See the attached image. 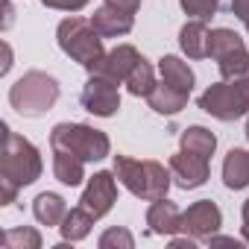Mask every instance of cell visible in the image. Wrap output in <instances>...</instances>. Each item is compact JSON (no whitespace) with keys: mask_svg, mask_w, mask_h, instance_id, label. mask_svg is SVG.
<instances>
[{"mask_svg":"<svg viewBox=\"0 0 249 249\" xmlns=\"http://www.w3.org/2000/svg\"><path fill=\"white\" fill-rule=\"evenodd\" d=\"M3 153H0V205H12L18 194L30 185H36L44 173V159L38 147L12 132L9 123H3Z\"/></svg>","mask_w":249,"mask_h":249,"instance_id":"6da1fadb","label":"cell"},{"mask_svg":"<svg viewBox=\"0 0 249 249\" xmlns=\"http://www.w3.org/2000/svg\"><path fill=\"white\" fill-rule=\"evenodd\" d=\"M111 170L120 182V188H126L132 196L153 202L167 196L170 185H173V173L170 167H164L156 159H132V156H111Z\"/></svg>","mask_w":249,"mask_h":249,"instance_id":"7a4b0ae2","label":"cell"},{"mask_svg":"<svg viewBox=\"0 0 249 249\" xmlns=\"http://www.w3.org/2000/svg\"><path fill=\"white\" fill-rule=\"evenodd\" d=\"M56 41H59V50L73 59L76 65H82L88 73L97 68V62L106 56V47H103V36L94 30L91 18H82V15H71L65 21H59L56 27Z\"/></svg>","mask_w":249,"mask_h":249,"instance_id":"3957f363","label":"cell"},{"mask_svg":"<svg viewBox=\"0 0 249 249\" xmlns=\"http://www.w3.org/2000/svg\"><path fill=\"white\" fill-rule=\"evenodd\" d=\"M59 94H62V85L56 76L44 71H27L9 88V106L21 117H44L59 103Z\"/></svg>","mask_w":249,"mask_h":249,"instance_id":"277c9868","label":"cell"},{"mask_svg":"<svg viewBox=\"0 0 249 249\" xmlns=\"http://www.w3.org/2000/svg\"><path fill=\"white\" fill-rule=\"evenodd\" d=\"M50 150H65L79 156L85 164H94L111 156V141L103 129L88 123H56L50 129Z\"/></svg>","mask_w":249,"mask_h":249,"instance_id":"5b68a950","label":"cell"},{"mask_svg":"<svg viewBox=\"0 0 249 249\" xmlns=\"http://www.w3.org/2000/svg\"><path fill=\"white\" fill-rule=\"evenodd\" d=\"M196 106L211 114L214 120L231 123L249 114V76H237V79H220L211 82L199 97Z\"/></svg>","mask_w":249,"mask_h":249,"instance_id":"8992f818","label":"cell"},{"mask_svg":"<svg viewBox=\"0 0 249 249\" xmlns=\"http://www.w3.org/2000/svg\"><path fill=\"white\" fill-rule=\"evenodd\" d=\"M79 103L94 117H114L120 111V85L114 79H108V76L91 73L88 82L82 85Z\"/></svg>","mask_w":249,"mask_h":249,"instance_id":"52a82bcc","label":"cell"},{"mask_svg":"<svg viewBox=\"0 0 249 249\" xmlns=\"http://www.w3.org/2000/svg\"><path fill=\"white\" fill-rule=\"evenodd\" d=\"M117 176L114 170H97L94 176H88L85 188H82V196H79V205L94 217V220H103L114 202H117Z\"/></svg>","mask_w":249,"mask_h":249,"instance_id":"ba28073f","label":"cell"},{"mask_svg":"<svg viewBox=\"0 0 249 249\" xmlns=\"http://www.w3.org/2000/svg\"><path fill=\"white\" fill-rule=\"evenodd\" d=\"M223 226V211L214 199H196L182 211V223L179 229L196 240H208L211 234H217Z\"/></svg>","mask_w":249,"mask_h":249,"instance_id":"9c48e42d","label":"cell"},{"mask_svg":"<svg viewBox=\"0 0 249 249\" xmlns=\"http://www.w3.org/2000/svg\"><path fill=\"white\" fill-rule=\"evenodd\" d=\"M170 173H173V185L182 188V191H196L208 182L211 176V167H208V159L202 156H194L188 150H179L176 156H170L167 161Z\"/></svg>","mask_w":249,"mask_h":249,"instance_id":"30bf717a","label":"cell"},{"mask_svg":"<svg viewBox=\"0 0 249 249\" xmlns=\"http://www.w3.org/2000/svg\"><path fill=\"white\" fill-rule=\"evenodd\" d=\"M138 62H141L138 47H132V44H117V47L106 50V56L97 62V68H94L91 73L108 76V79H114L117 85H123V82H126V76L132 73V68H135Z\"/></svg>","mask_w":249,"mask_h":249,"instance_id":"8fae6325","label":"cell"},{"mask_svg":"<svg viewBox=\"0 0 249 249\" xmlns=\"http://www.w3.org/2000/svg\"><path fill=\"white\" fill-rule=\"evenodd\" d=\"M179 223H182V211H179V205L170 202L167 196L153 199V202L147 205V231H150V234L170 237V234L182 231Z\"/></svg>","mask_w":249,"mask_h":249,"instance_id":"7c38bea8","label":"cell"},{"mask_svg":"<svg viewBox=\"0 0 249 249\" xmlns=\"http://www.w3.org/2000/svg\"><path fill=\"white\" fill-rule=\"evenodd\" d=\"M91 24H94V30H97L103 38H120V36H129V33H132L135 15L123 12V9H117V6L103 3L100 9H94Z\"/></svg>","mask_w":249,"mask_h":249,"instance_id":"4fadbf2b","label":"cell"},{"mask_svg":"<svg viewBox=\"0 0 249 249\" xmlns=\"http://www.w3.org/2000/svg\"><path fill=\"white\" fill-rule=\"evenodd\" d=\"M208 41H211V30L199 18H191L179 30V47L188 59H208Z\"/></svg>","mask_w":249,"mask_h":249,"instance_id":"5bb4252c","label":"cell"},{"mask_svg":"<svg viewBox=\"0 0 249 249\" xmlns=\"http://www.w3.org/2000/svg\"><path fill=\"white\" fill-rule=\"evenodd\" d=\"M159 73H161V79L167 85H173V88H179L185 94H191L194 85H196V73L191 71V65L182 56H173V53H164L159 59Z\"/></svg>","mask_w":249,"mask_h":249,"instance_id":"9a60e30c","label":"cell"},{"mask_svg":"<svg viewBox=\"0 0 249 249\" xmlns=\"http://www.w3.org/2000/svg\"><path fill=\"white\" fill-rule=\"evenodd\" d=\"M68 202H65V196L62 194H53V191H44V194H38L36 199H33V217L41 223V226H47V229H59L62 226V220L68 217Z\"/></svg>","mask_w":249,"mask_h":249,"instance_id":"2e32d148","label":"cell"},{"mask_svg":"<svg viewBox=\"0 0 249 249\" xmlns=\"http://www.w3.org/2000/svg\"><path fill=\"white\" fill-rule=\"evenodd\" d=\"M223 185L229 191H243L249 188V150L231 147L223 159Z\"/></svg>","mask_w":249,"mask_h":249,"instance_id":"e0dca14e","label":"cell"},{"mask_svg":"<svg viewBox=\"0 0 249 249\" xmlns=\"http://www.w3.org/2000/svg\"><path fill=\"white\" fill-rule=\"evenodd\" d=\"M188 97H191V94H185V91H179V88H173V85H167V82L161 79V82H156V88L150 91L147 106H150L156 114L173 117V114H179V111L188 106Z\"/></svg>","mask_w":249,"mask_h":249,"instance_id":"ac0fdd59","label":"cell"},{"mask_svg":"<svg viewBox=\"0 0 249 249\" xmlns=\"http://www.w3.org/2000/svg\"><path fill=\"white\" fill-rule=\"evenodd\" d=\"M53 176L65 188H79L85 182V161L79 156H73V153L53 150Z\"/></svg>","mask_w":249,"mask_h":249,"instance_id":"d6986e66","label":"cell"},{"mask_svg":"<svg viewBox=\"0 0 249 249\" xmlns=\"http://www.w3.org/2000/svg\"><path fill=\"white\" fill-rule=\"evenodd\" d=\"M179 150H188V153H194V156H202V159H211L214 153H217V135L211 132V129H205V126H188V129H182V135H179Z\"/></svg>","mask_w":249,"mask_h":249,"instance_id":"ffe728a7","label":"cell"},{"mask_svg":"<svg viewBox=\"0 0 249 249\" xmlns=\"http://www.w3.org/2000/svg\"><path fill=\"white\" fill-rule=\"evenodd\" d=\"M94 223H97V220H94L82 205H76V208H71L68 217L62 220L59 234H62V240H68V243H79V240H85V237L91 234V226H94Z\"/></svg>","mask_w":249,"mask_h":249,"instance_id":"44dd1931","label":"cell"},{"mask_svg":"<svg viewBox=\"0 0 249 249\" xmlns=\"http://www.w3.org/2000/svg\"><path fill=\"white\" fill-rule=\"evenodd\" d=\"M123 85H126V91L132 94V97H150V91L156 88V68L141 56V62L132 68V73L126 76V82H123Z\"/></svg>","mask_w":249,"mask_h":249,"instance_id":"7402d4cb","label":"cell"},{"mask_svg":"<svg viewBox=\"0 0 249 249\" xmlns=\"http://www.w3.org/2000/svg\"><path fill=\"white\" fill-rule=\"evenodd\" d=\"M41 231L33 226H12L0 234V246L3 249H41Z\"/></svg>","mask_w":249,"mask_h":249,"instance_id":"603a6c76","label":"cell"},{"mask_svg":"<svg viewBox=\"0 0 249 249\" xmlns=\"http://www.w3.org/2000/svg\"><path fill=\"white\" fill-rule=\"evenodd\" d=\"M240 47H246L243 44V38L234 33V30H229V27H217V30H211V41H208V59H223V56H229V53H234V50H240Z\"/></svg>","mask_w":249,"mask_h":249,"instance_id":"cb8c5ba5","label":"cell"},{"mask_svg":"<svg viewBox=\"0 0 249 249\" xmlns=\"http://www.w3.org/2000/svg\"><path fill=\"white\" fill-rule=\"evenodd\" d=\"M217 71L223 79H237V76H249V50L240 47L223 59H217Z\"/></svg>","mask_w":249,"mask_h":249,"instance_id":"d4e9b609","label":"cell"},{"mask_svg":"<svg viewBox=\"0 0 249 249\" xmlns=\"http://www.w3.org/2000/svg\"><path fill=\"white\" fill-rule=\"evenodd\" d=\"M97 246L100 249H132L135 246V237L126 226H108L100 237H97Z\"/></svg>","mask_w":249,"mask_h":249,"instance_id":"484cf974","label":"cell"},{"mask_svg":"<svg viewBox=\"0 0 249 249\" xmlns=\"http://www.w3.org/2000/svg\"><path fill=\"white\" fill-rule=\"evenodd\" d=\"M179 6L188 18H199V21H208L217 15L220 9V0H179Z\"/></svg>","mask_w":249,"mask_h":249,"instance_id":"4316f807","label":"cell"},{"mask_svg":"<svg viewBox=\"0 0 249 249\" xmlns=\"http://www.w3.org/2000/svg\"><path fill=\"white\" fill-rule=\"evenodd\" d=\"M41 3L47 6V9H56V12H68V15H76V12H82L91 0H41Z\"/></svg>","mask_w":249,"mask_h":249,"instance_id":"83f0119b","label":"cell"},{"mask_svg":"<svg viewBox=\"0 0 249 249\" xmlns=\"http://www.w3.org/2000/svg\"><path fill=\"white\" fill-rule=\"evenodd\" d=\"M231 15L243 24V30L249 33V0H231Z\"/></svg>","mask_w":249,"mask_h":249,"instance_id":"f1b7e54d","label":"cell"},{"mask_svg":"<svg viewBox=\"0 0 249 249\" xmlns=\"http://www.w3.org/2000/svg\"><path fill=\"white\" fill-rule=\"evenodd\" d=\"M196 243H199V240L191 237V234H185V231H182V234H179V231L170 234V249H194Z\"/></svg>","mask_w":249,"mask_h":249,"instance_id":"f546056e","label":"cell"},{"mask_svg":"<svg viewBox=\"0 0 249 249\" xmlns=\"http://www.w3.org/2000/svg\"><path fill=\"white\" fill-rule=\"evenodd\" d=\"M205 243H208V246H234V249H237V246L243 243V237L237 240V237H229V234H211Z\"/></svg>","mask_w":249,"mask_h":249,"instance_id":"4dcf8cb0","label":"cell"},{"mask_svg":"<svg viewBox=\"0 0 249 249\" xmlns=\"http://www.w3.org/2000/svg\"><path fill=\"white\" fill-rule=\"evenodd\" d=\"M103 3H108V6H117V9L129 12V15H135V12L141 9V0H103Z\"/></svg>","mask_w":249,"mask_h":249,"instance_id":"1f68e13d","label":"cell"},{"mask_svg":"<svg viewBox=\"0 0 249 249\" xmlns=\"http://www.w3.org/2000/svg\"><path fill=\"white\" fill-rule=\"evenodd\" d=\"M240 220H243V226H240V237H243V243H249V199H246L243 208H240Z\"/></svg>","mask_w":249,"mask_h":249,"instance_id":"d6a6232c","label":"cell"},{"mask_svg":"<svg viewBox=\"0 0 249 249\" xmlns=\"http://www.w3.org/2000/svg\"><path fill=\"white\" fill-rule=\"evenodd\" d=\"M12 71V47H9V41H3V68H0V76H6Z\"/></svg>","mask_w":249,"mask_h":249,"instance_id":"836d02e7","label":"cell"},{"mask_svg":"<svg viewBox=\"0 0 249 249\" xmlns=\"http://www.w3.org/2000/svg\"><path fill=\"white\" fill-rule=\"evenodd\" d=\"M3 12H6L3 30H9V27H12V18H15V9H12V0H3Z\"/></svg>","mask_w":249,"mask_h":249,"instance_id":"e575fe53","label":"cell"},{"mask_svg":"<svg viewBox=\"0 0 249 249\" xmlns=\"http://www.w3.org/2000/svg\"><path fill=\"white\" fill-rule=\"evenodd\" d=\"M243 135H246V141H249V114H246V129H243Z\"/></svg>","mask_w":249,"mask_h":249,"instance_id":"d590c367","label":"cell"}]
</instances>
